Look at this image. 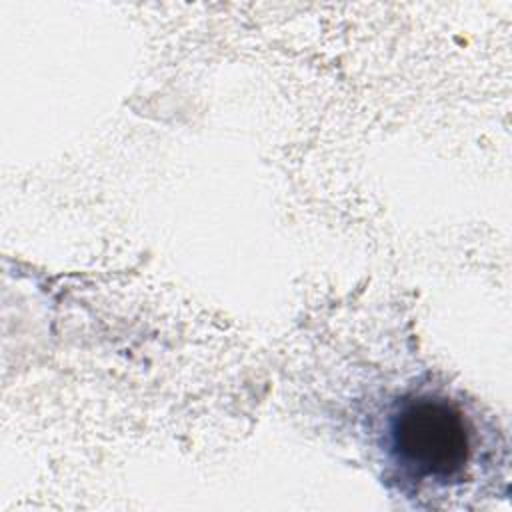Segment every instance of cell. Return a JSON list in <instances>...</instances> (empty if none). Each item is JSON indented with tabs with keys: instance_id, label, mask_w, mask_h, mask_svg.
I'll list each match as a JSON object with an SVG mask.
<instances>
[{
	"instance_id": "1",
	"label": "cell",
	"mask_w": 512,
	"mask_h": 512,
	"mask_svg": "<svg viewBox=\"0 0 512 512\" xmlns=\"http://www.w3.org/2000/svg\"><path fill=\"white\" fill-rule=\"evenodd\" d=\"M390 452L400 470L420 482H448L470 458L462 410L438 396H412L390 418Z\"/></svg>"
}]
</instances>
